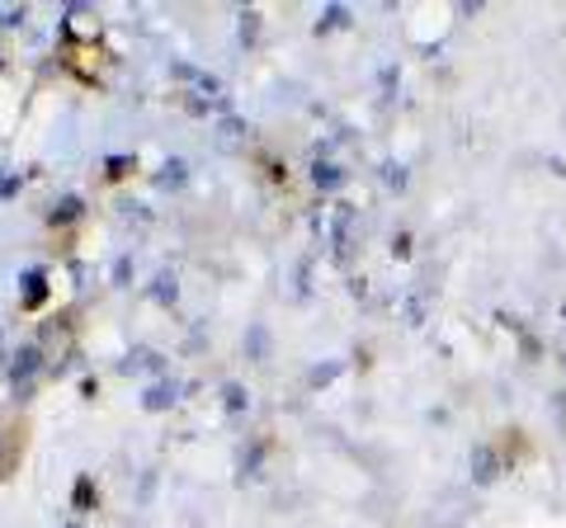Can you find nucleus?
<instances>
[{
    "instance_id": "1",
    "label": "nucleus",
    "mask_w": 566,
    "mask_h": 528,
    "mask_svg": "<svg viewBox=\"0 0 566 528\" xmlns=\"http://www.w3.org/2000/svg\"><path fill=\"white\" fill-rule=\"evenodd\" d=\"M562 355H566V307H562Z\"/></svg>"
}]
</instances>
